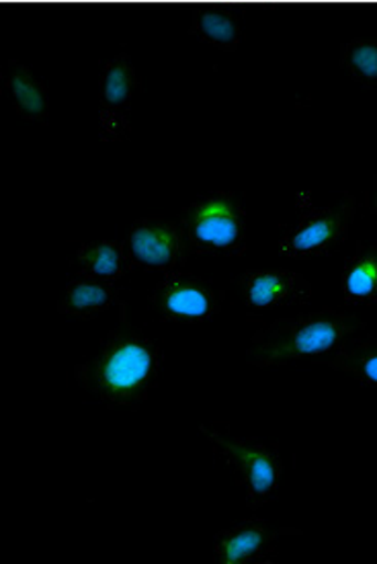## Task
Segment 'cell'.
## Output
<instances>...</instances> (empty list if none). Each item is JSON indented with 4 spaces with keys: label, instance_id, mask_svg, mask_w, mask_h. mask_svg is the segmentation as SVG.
<instances>
[{
    "label": "cell",
    "instance_id": "1",
    "mask_svg": "<svg viewBox=\"0 0 377 564\" xmlns=\"http://www.w3.org/2000/svg\"><path fill=\"white\" fill-rule=\"evenodd\" d=\"M160 364V345L127 325L123 304L121 327L109 330L99 343V351L76 364L73 376L78 387L89 390L109 409L137 411L158 384Z\"/></svg>",
    "mask_w": 377,
    "mask_h": 564
},
{
    "label": "cell",
    "instance_id": "2",
    "mask_svg": "<svg viewBox=\"0 0 377 564\" xmlns=\"http://www.w3.org/2000/svg\"><path fill=\"white\" fill-rule=\"evenodd\" d=\"M365 330V323L345 312L320 308L291 318H279L251 337L246 361L257 368H275L296 361L322 364L341 345Z\"/></svg>",
    "mask_w": 377,
    "mask_h": 564
},
{
    "label": "cell",
    "instance_id": "3",
    "mask_svg": "<svg viewBox=\"0 0 377 564\" xmlns=\"http://www.w3.org/2000/svg\"><path fill=\"white\" fill-rule=\"evenodd\" d=\"M226 427L224 423H203L199 431L208 437L218 458L234 470L248 507L258 509L271 503L286 470L279 449L255 437H239Z\"/></svg>",
    "mask_w": 377,
    "mask_h": 564
},
{
    "label": "cell",
    "instance_id": "4",
    "mask_svg": "<svg viewBox=\"0 0 377 564\" xmlns=\"http://www.w3.org/2000/svg\"><path fill=\"white\" fill-rule=\"evenodd\" d=\"M189 253L241 257L246 245V223L241 195L212 192L199 195L179 214Z\"/></svg>",
    "mask_w": 377,
    "mask_h": 564
},
{
    "label": "cell",
    "instance_id": "5",
    "mask_svg": "<svg viewBox=\"0 0 377 564\" xmlns=\"http://www.w3.org/2000/svg\"><path fill=\"white\" fill-rule=\"evenodd\" d=\"M357 197L347 194L336 208L310 209L300 220L284 230L279 253L287 259H317L341 251L347 242L351 226L357 214Z\"/></svg>",
    "mask_w": 377,
    "mask_h": 564
},
{
    "label": "cell",
    "instance_id": "6",
    "mask_svg": "<svg viewBox=\"0 0 377 564\" xmlns=\"http://www.w3.org/2000/svg\"><path fill=\"white\" fill-rule=\"evenodd\" d=\"M121 245L132 268L142 271H181L191 254L181 224L158 216L137 220Z\"/></svg>",
    "mask_w": 377,
    "mask_h": 564
},
{
    "label": "cell",
    "instance_id": "7",
    "mask_svg": "<svg viewBox=\"0 0 377 564\" xmlns=\"http://www.w3.org/2000/svg\"><path fill=\"white\" fill-rule=\"evenodd\" d=\"M151 304L165 323H206L222 311V296L197 275L170 271L154 285Z\"/></svg>",
    "mask_w": 377,
    "mask_h": 564
},
{
    "label": "cell",
    "instance_id": "8",
    "mask_svg": "<svg viewBox=\"0 0 377 564\" xmlns=\"http://www.w3.org/2000/svg\"><path fill=\"white\" fill-rule=\"evenodd\" d=\"M136 89V66L127 56V52H120L118 56L107 59L99 93V119L103 142H121L130 135V111Z\"/></svg>",
    "mask_w": 377,
    "mask_h": 564
},
{
    "label": "cell",
    "instance_id": "9",
    "mask_svg": "<svg viewBox=\"0 0 377 564\" xmlns=\"http://www.w3.org/2000/svg\"><path fill=\"white\" fill-rule=\"evenodd\" d=\"M281 535H302V532L296 528L273 530L257 518L234 521L213 538L215 563L273 564L277 561V540Z\"/></svg>",
    "mask_w": 377,
    "mask_h": 564
},
{
    "label": "cell",
    "instance_id": "10",
    "mask_svg": "<svg viewBox=\"0 0 377 564\" xmlns=\"http://www.w3.org/2000/svg\"><path fill=\"white\" fill-rule=\"evenodd\" d=\"M242 304L251 314L275 308L306 306L312 297V285L291 269H251L239 278Z\"/></svg>",
    "mask_w": 377,
    "mask_h": 564
},
{
    "label": "cell",
    "instance_id": "11",
    "mask_svg": "<svg viewBox=\"0 0 377 564\" xmlns=\"http://www.w3.org/2000/svg\"><path fill=\"white\" fill-rule=\"evenodd\" d=\"M2 87L9 93L11 104L19 118L37 123H47L49 119V97L44 83L33 75L30 66L23 62L9 59L2 68Z\"/></svg>",
    "mask_w": 377,
    "mask_h": 564
},
{
    "label": "cell",
    "instance_id": "12",
    "mask_svg": "<svg viewBox=\"0 0 377 564\" xmlns=\"http://www.w3.org/2000/svg\"><path fill=\"white\" fill-rule=\"evenodd\" d=\"M121 304L123 302L120 300V288L115 282L76 275L66 285V292L58 302V311L66 316L91 321L97 314Z\"/></svg>",
    "mask_w": 377,
    "mask_h": 564
},
{
    "label": "cell",
    "instance_id": "13",
    "mask_svg": "<svg viewBox=\"0 0 377 564\" xmlns=\"http://www.w3.org/2000/svg\"><path fill=\"white\" fill-rule=\"evenodd\" d=\"M132 269L134 268L125 257L123 245L111 242V240L82 245L76 251L75 261H73L75 275H85V278L103 280V282L123 280L132 273Z\"/></svg>",
    "mask_w": 377,
    "mask_h": 564
},
{
    "label": "cell",
    "instance_id": "14",
    "mask_svg": "<svg viewBox=\"0 0 377 564\" xmlns=\"http://www.w3.org/2000/svg\"><path fill=\"white\" fill-rule=\"evenodd\" d=\"M341 290L351 306H376L377 245H359L357 251L348 257L341 273Z\"/></svg>",
    "mask_w": 377,
    "mask_h": 564
},
{
    "label": "cell",
    "instance_id": "15",
    "mask_svg": "<svg viewBox=\"0 0 377 564\" xmlns=\"http://www.w3.org/2000/svg\"><path fill=\"white\" fill-rule=\"evenodd\" d=\"M322 364L332 370L351 373L365 387L377 390V337H351Z\"/></svg>",
    "mask_w": 377,
    "mask_h": 564
},
{
    "label": "cell",
    "instance_id": "16",
    "mask_svg": "<svg viewBox=\"0 0 377 564\" xmlns=\"http://www.w3.org/2000/svg\"><path fill=\"white\" fill-rule=\"evenodd\" d=\"M213 2V0H212ZM191 33L206 44L234 50L241 44V23L236 11H224L213 4L212 9L197 7V13L191 21Z\"/></svg>",
    "mask_w": 377,
    "mask_h": 564
},
{
    "label": "cell",
    "instance_id": "17",
    "mask_svg": "<svg viewBox=\"0 0 377 564\" xmlns=\"http://www.w3.org/2000/svg\"><path fill=\"white\" fill-rule=\"evenodd\" d=\"M341 68L363 89H377L376 40H351L341 47Z\"/></svg>",
    "mask_w": 377,
    "mask_h": 564
},
{
    "label": "cell",
    "instance_id": "18",
    "mask_svg": "<svg viewBox=\"0 0 377 564\" xmlns=\"http://www.w3.org/2000/svg\"><path fill=\"white\" fill-rule=\"evenodd\" d=\"M365 204H367L369 212L374 214L377 224V171L376 175H374V181H372V187H369V192H367V197H365Z\"/></svg>",
    "mask_w": 377,
    "mask_h": 564
},
{
    "label": "cell",
    "instance_id": "19",
    "mask_svg": "<svg viewBox=\"0 0 377 564\" xmlns=\"http://www.w3.org/2000/svg\"><path fill=\"white\" fill-rule=\"evenodd\" d=\"M220 2H241V0H220Z\"/></svg>",
    "mask_w": 377,
    "mask_h": 564
}]
</instances>
